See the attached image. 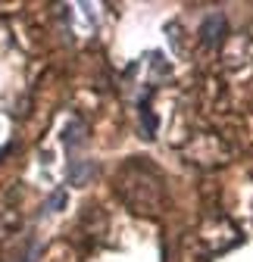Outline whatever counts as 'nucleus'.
<instances>
[{"label":"nucleus","mask_w":253,"mask_h":262,"mask_svg":"<svg viewBox=\"0 0 253 262\" xmlns=\"http://www.w3.org/2000/svg\"><path fill=\"white\" fill-rule=\"evenodd\" d=\"M94 175V162L91 159H69V181L75 187H85Z\"/></svg>","instance_id":"nucleus-4"},{"label":"nucleus","mask_w":253,"mask_h":262,"mask_svg":"<svg viewBox=\"0 0 253 262\" xmlns=\"http://www.w3.org/2000/svg\"><path fill=\"white\" fill-rule=\"evenodd\" d=\"M62 206H66V190H56L50 200H47V209H50V212H59Z\"/></svg>","instance_id":"nucleus-6"},{"label":"nucleus","mask_w":253,"mask_h":262,"mask_svg":"<svg viewBox=\"0 0 253 262\" xmlns=\"http://www.w3.org/2000/svg\"><path fill=\"white\" fill-rule=\"evenodd\" d=\"M81 144H85V122L72 119L66 128H62V147H66V150H78Z\"/></svg>","instance_id":"nucleus-5"},{"label":"nucleus","mask_w":253,"mask_h":262,"mask_svg":"<svg viewBox=\"0 0 253 262\" xmlns=\"http://www.w3.org/2000/svg\"><path fill=\"white\" fill-rule=\"evenodd\" d=\"M200 241L213 253H222V250H228V247L238 244V231H235L225 219H206V225L200 228Z\"/></svg>","instance_id":"nucleus-2"},{"label":"nucleus","mask_w":253,"mask_h":262,"mask_svg":"<svg viewBox=\"0 0 253 262\" xmlns=\"http://www.w3.org/2000/svg\"><path fill=\"white\" fill-rule=\"evenodd\" d=\"M200 35H203V44H206V47H219V44H222V35H225V16H222V13L206 16Z\"/></svg>","instance_id":"nucleus-3"},{"label":"nucleus","mask_w":253,"mask_h":262,"mask_svg":"<svg viewBox=\"0 0 253 262\" xmlns=\"http://www.w3.org/2000/svg\"><path fill=\"white\" fill-rule=\"evenodd\" d=\"M119 196L132 206V212H144V215H156L166 203V187L163 178L153 166L135 159L129 166H122L119 172Z\"/></svg>","instance_id":"nucleus-1"}]
</instances>
